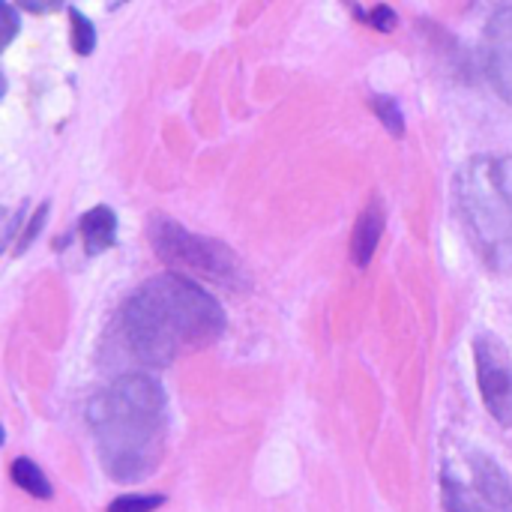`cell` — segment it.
Returning a JSON list of instances; mask_svg holds the SVG:
<instances>
[{
    "mask_svg": "<svg viewBox=\"0 0 512 512\" xmlns=\"http://www.w3.org/2000/svg\"><path fill=\"white\" fill-rule=\"evenodd\" d=\"M372 111H375V117L381 120V126L393 138H402L405 135V114H402V108H399V102L393 96H384V93L372 96Z\"/></svg>",
    "mask_w": 512,
    "mask_h": 512,
    "instance_id": "13",
    "label": "cell"
},
{
    "mask_svg": "<svg viewBox=\"0 0 512 512\" xmlns=\"http://www.w3.org/2000/svg\"><path fill=\"white\" fill-rule=\"evenodd\" d=\"M69 45H72V51H75L78 57H87V54L96 48V27H93V21H90L84 12H78V9L69 12Z\"/></svg>",
    "mask_w": 512,
    "mask_h": 512,
    "instance_id": "12",
    "label": "cell"
},
{
    "mask_svg": "<svg viewBox=\"0 0 512 512\" xmlns=\"http://www.w3.org/2000/svg\"><path fill=\"white\" fill-rule=\"evenodd\" d=\"M456 201L474 249L492 270H512V156H477L456 180Z\"/></svg>",
    "mask_w": 512,
    "mask_h": 512,
    "instance_id": "3",
    "label": "cell"
},
{
    "mask_svg": "<svg viewBox=\"0 0 512 512\" xmlns=\"http://www.w3.org/2000/svg\"><path fill=\"white\" fill-rule=\"evenodd\" d=\"M225 333L219 300L186 273L147 279L120 309L123 351L144 369H165L183 351H201Z\"/></svg>",
    "mask_w": 512,
    "mask_h": 512,
    "instance_id": "1",
    "label": "cell"
},
{
    "mask_svg": "<svg viewBox=\"0 0 512 512\" xmlns=\"http://www.w3.org/2000/svg\"><path fill=\"white\" fill-rule=\"evenodd\" d=\"M483 66L495 93L512 105V6H501L486 24Z\"/></svg>",
    "mask_w": 512,
    "mask_h": 512,
    "instance_id": "6",
    "label": "cell"
},
{
    "mask_svg": "<svg viewBox=\"0 0 512 512\" xmlns=\"http://www.w3.org/2000/svg\"><path fill=\"white\" fill-rule=\"evenodd\" d=\"M348 6H351V12H354L360 21H366L369 27H375V30H381V33H393V30H396V24H399L396 9H393V6H387V3H378V6H372L369 12H366V9H360L354 0H348Z\"/></svg>",
    "mask_w": 512,
    "mask_h": 512,
    "instance_id": "14",
    "label": "cell"
},
{
    "mask_svg": "<svg viewBox=\"0 0 512 512\" xmlns=\"http://www.w3.org/2000/svg\"><path fill=\"white\" fill-rule=\"evenodd\" d=\"M477 387L486 411L501 423L512 426V360L504 342L483 333L474 339Z\"/></svg>",
    "mask_w": 512,
    "mask_h": 512,
    "instance_id": "5",
    "label": "cell"
},
{
    "mask_svg": "<svg viewBox=\"0 0 512 512\" xmlns=\"http://www.w3.org/2000/svg\"><path fill=\"white\" fill-rule=\"evenodd\" d=\"M384 225H387L384 204H381V198H372V201L360 210V216H357V222H354V231H351V261H354L357 267H369L372 255L378 252Z\"/></svg>",
    "mask_w": 512,
    "mask_h": 512,
    "instance_id": "8",
    "label": "cell"
},
{
    "mask_svg": "<svg viewBox=\"0 0 512 512\" xmlns=\"http://www.w3.org/2000/svg\"><path fill=\"white\" fill-rule=\"evenodd\" d=\"M48 210H51V204H39V210L27 219V225L21 228V234L15 237V255H21V252H27L30 246H33V240L39 237V231H42V225H45V216H48Z\"/></svg>",
    "mask_w": 512,
    "mask_h": 512,
    "instance_id": "16",
    "label": "cell"
},
{
    "mask_svg": "<svg viewBox=\"0 0 512 512\" xmlns=\"http://www.w3.org/2000/svg\"><path fill=\"white\" fill-rule=\"evenodd\" d=\"M9 474H12V483H15L18 489H24L27 495L39 498V501H48V498L54 495L51 480L42 474V468H39L33 459H15L12 468H9Z\"/></svg>",
    "mask_w": 512,
    "mask_h": 512,
    "instance_id": "10",
    "label": "cell"
},
{
    "mask_svg": "<svg viewBox=\"0 0 512 512\" xmlns=\"http://www.w3.org/2000/svg\"><path fill=\"white\" fill-rule=\"evenodd\" d=\"M78 234H81V243H84L87 255L108 252L114 246V240H117V216H114V210L108 204L90 207L78 222Z\"/></svg>",
    "mask_w": 512,
    "mask_h": 512,
    "instance_id": "9",
    "label": "cell"
},
{
    "mask_svg": "<svg viewBox=\"0 0 512 512\" xmlns=\"http://www.w3.org/2000/svg\"><path fill=\"white\" fill-rule=\"evenodd\" d=\"M123 3H126V0H111V3H108V9H117V6H123Z\"/></svg>",
    "mask_w": 512,
    "mask_h": 512,
    "instance_id": "19",
    "label": "cell"
},
{
    "mask_svg": "<svg viewBox=\"0 0 512 512\" xmlns=\"http://www.w3.org/2000/svg\"><path fill=\"white\" fill-rule=\"evenodd\" d=\"M468 462H471V471H474V489L489 504V510L512 512V483L507 480V474L498 468V462L489 459L486 453H471Z\"/></svg>",
    "mask_w": 512,
    "mask_h": 512,
    "instance_id": "7",
    "label": "cell"
},
{
    "mask_svg": "<svg viewBox=\"0 0 512 512\" xmlns=\"http://www.w3.org/2000/svg\"><path fill=\"white\" fill-rule=\"evenodd\" d=\"M15 33H18V12L12 3H6V39H3V45H9L15 39Z\"/></svg>",
    "mask_w": 512,
    "mask_h": 512,
    "instance_id": "18",
    "label": "cell"
},
{
    "mask_svg": "<svg viewBox=\"0 0 512 512\" xmlns=\"http://www.w3.org/2000/svg\"><path fill=\"white\" fill-rule=\"evenodd\" d=\"M162 504H165V495H150V492H144V495H120L108 507V512H156Z\"/></svg>",
    "mask_w": 512,
    "mask_h": 512,
    "instance_id": "15",
    "label": "cell"
},
{
    "mask_svg": "<svg viewBox=\"0 0 512 512\" xmlns=\"http://www.w3.org/2000/svg\"><path fill=\"white\" fill-rule=\"evenodd\" d=\"M147 237H150V246L159 255V261H165L168 267H174L186 276H201V279L216 282L231 291H237L246 282L243 261L222 240L192 234L165 213H153V219L147 225Z\"/></svg>",
    "mask_w": 512,
    "mask_h": 512,
    "instance_id": "4",
    "label": "cell"
},
{
    "mask_svg": "<svg viewBox=\"0 0 512 512\" xmlns=\"http://www.w3.org/2000/svg\"><path fill=\"white\" fill-rule=\"evenodd\" d=\"M444 507L447 512H492L477 489H468L453 477H444Z\"/></svg>",
    "mask_w": 512,
    "mask_h": 512,
    "instance_id": "11",
    "label": "cell"
},
{
    "mask_svg": "<svg viewBox=\"0 0 512 512\" xmlns=\"http://www.w3.org/2000/svg\"><path fill=\"white\" fill-rule=\"evenodd\" d=\"M15 6L30 15H51V12L63 9V0H15Z\"/></svg>",
    "mask_w": 512,
    "mask_h": 512,
    "instance_id": "17",
    "label": "cell"
},
{
    "mask_svg": "<svg viewBox=\"0 0 512 512\" xmlns=\"http://www.w3.org/2000/svg\"><path fill=\"white\" fill-rule=\"evenodd\" d=\"M102 471L114 483H141L162 465L168 444V399L147 372H126L87 405Z\"/></svg>",
    "mask_w": 512,
    "mask_h": 512,
    "instance_id": "2",
    "label": "cell"
}]
</instances>
